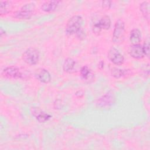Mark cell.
<instances>
[{
  "label": "cell",
  "mask_w": 150,
  "mask_h": 150,
  "mask_svg": "<svg viewBox=\"0 0 150 150\" xmlns=\"http://www.w3.org/2000/svg\"><path fill=\"white\" fill-rule=\"evenodd\" d=\"M83 23V18L80 15L72 16L67 22L66 33L69 35L76 34L81 28Z\"/></svg>",
  "instance_id": "1"
},
{
  "label": "cell",
  "mask_w": 150,
  "mask_h": 150,
  "mask_svg": "<svg viewBox=\"0 0 150 150\" xmlns=\"http://www.w3.org/2000/svg\"><path fill=\"white\" fill-rule=\"evenodd\" d=\"M125 23L121 19H118L115 23L112 33V42L114 43H121L124 39Z\"/></svg>",
  "instance_id": "2"
},
{
  "label": "cell",
  "mask_w": 150,
  "mask_h": 150,
  "mask_svg": "<svg viewBox=\"0 0 150 150\" xmlns=\"http://www.w3.org/2000/svg\"><path fill=\"white\" fill-rule=\"evenodd\" d=\"M4 77L13 79H23L27 77V74L23 70L14 66L7 67L4 69L2 73Z\"/></svg>",
  "instance_id": "3"
},
{
  "label": "cell",
  "mask_w": 150,
  "mask_h": 150,
  "mask_svg": "<svg viewBox=\"0 0 150 150\" xmlns=\"http://www.w3.org/2000/svg\"><path fill=\"white\" fill-rule=\"evenodd\" d=\"M22 59L26 63L29 65H35L38 63L39 53L35 48L30 47L24 52Z\"/></svg>",
  "instance_id": "4"
},
{
  "label": "cell",
  "mask_w": 150,
  "mask_h": 150,
  "mask_svg": "<svg viewBox=\"0 0 150 150\" xmlns=\"http://www.w3.org/2000/svg\"><path fill=\"white\" fill-rule=\"evenodd\" d=\"M35 9V5L33 3L26 4L23 6L21 10L15 12L13 16L22 19H28L33 15V11Z\"/></svg>",
  "instance_id": "5"
},
{
  "label": "cell",
  "mask_w": 150,
  "mask_h": 150,
  "mask_svg": "<svg viewBox=\"0 0 150 150\" xmlns=\"http://www.w3.org/2000/svg\"><path fill=\"white\" fill-rule=\"evenodd\" d=\"M111 26V19L108 16L105 15L103 16L101 19L96 23H95L93 28V32L98 35L102 29L107 30Z\"/></svg>",
  "instance_id": "6"
},
{
  "label": "cell",
  "mask_w": 150,
  "mask_h": 150,
  "mask_svg": "<svg viewBox=\"0 0 150 150\" xmlns=\"http://www.w3.org/2000/svg\"><path fill=\"white\" fill-rule=\"evenodd\" d=\"M115 101V97L112 93L108 92L105 95L100 98L97 102V105L98 107L101 108H107L112 105Z\"/></svg>",
  "instance_id": "7"
},
{
  "label": "cell",
  "mask_w": 150,
  "mask_h": 150,
  "mask_svg": "<svg viewBox=\"0 0 150 150\" xmlns=\"http://www.w3.org/2000/svg\"><path fill=\"white\" fill-rule=\"evenodd\" d=\"M108 58L116 65H121L124 62L123 55L115 48L111 47L108 52Z\"/></svg>",
  "instance_id": "8"
},
{
  "label": "cell",
  "mask_w": 150,
  "mask_h": 150,
  "mask_svg": "<svg viewBox=\"0 0 150 150\" xmlns=\"http://www.w3.org/2000/svg\"><path fill=\"white\" fill-rule=\"evenodd\" d=\"M35 77L40 81L44 83H48L50 81L51 76L49 72L45 69L39 68L36 70L35 73Z\"/></svg>",
  "instance_id": "9"
},
{
  "label": "cell",
  "mask_w": 150,
  "mask_h": 150,
  "mask_svg": "<svg viewBox=\"0 0 150 150\" xmlns=\"http://www.w3.org/2000/svg\"><path fill=\"white\" fill-rule=\"evenodd\" d=\"M129 53L131 57L137 59H142L145 56L142 47L139 44L131 46L129 49Z\"/></svg>",
  "instance_id": "10"
},
{
  "label": "cell",
  "mask_w": 150,
  "mask_h": 150,
  "mask_svg": "<svg viewBox=\"0 0 150 150\" xmlns=\"http://www.w3.org/2000/svg\"><path fill=\"white\" fill-rule=\"evenodd\" d=\"M32 114L39 122H45L51 118L50 115L38 108H33Z\"/></svg>",
  "instance_id": "11"
},
{
  "label": "cell",
  "mask_w": 150,
  "mask_h": 150,
  "mask_svg": "<svg viewBox=\"0 0 150 150\" xmlns=\"http://www.w3.org/2000/svg\"><path fill=\"white\" fill-rule=\"evenodd\" d=\"M63 69L65 72L69 73L76 72L77 71V63L73 59L67 58L64 62Z\"/></svg>",
  "instance_id": "12"
},
{
  "label": "cell",
  "mask_w": 150,
  "mask_h": 150,
  "mask_svg": "<svg viewBox=\"0 0 150 150\" xmlns=\"http://www.w3.org/2000/svg\"><path fill=\"white\" fill-rule=\"evenodd\" d=\"M59 3V1H47L42 5L41 9L45 12H52L57 8Z\"/></svg>",
  "instance_id": "13"
},
{
  "label": "cell",
  "mask_w": 150,
  "mask_h": 150,
  "mask_svg": "<svg viewBox=\"0 0 150 150\" xmlns=\"http://www.w3.org/2000/svg\"><path fill=\"white\" fill-rule=\"evenodd\" d=\"M141 40V33L138 29H134L130 32L129 40L132 45H138Z\"/></svg>",
  "instance_id": "14"
},
{
  "label": "cell",
  "mask_w": 150,
  "mask_h": 150,
  "mask_svg": "<svg viewBox=\"0 0 150 150\" xmlns=\"http://www.w3.org/2000/svg\"><path fill=\"white\" fill-rule=\"evenodd\" d=\"M12 4L9 1L0 2V13L1 15H5L9 12L12 9Z\"/></svg>",
  "instance_id": "15"
},
{
  "label": "cell",
  "mask_w": 150,
  "mask_h": 150,
  "mask_svg": "<svg viewBox=\"0 0 150 150\" xmlns=\"http://www.w3.org/2000/svg\"><path fill=\"white\" fill-rule=\"evenodd\" d=\"M140 11L142 12L144 18L149 22V4L148 2L144 1L140 4Z\"/></svg>",
  "instance_id": "16"
},
{
  "label": "cell",
  "mask_w": 150,
  "mask_h": 150,
  "mask_svg": "<svg viewBox=\"0 0 150 150\" xmlns=\"http://www.w3.org/2000/svg\"><path fill=\"white\" fill-rule=\"evenodd\" d=\"M80 74L82 77L86 80H89L93 77V74L91 73V70L87 66H84L81 68Z\"/></svg>",
  "instance_id": "17"
},
{
  "label": "cell",
  "mask_w": 150,
  "mask_h": 150,
  "mask_svg": "<svg viewBox=\"0 0 150 150\" xmlns=\"http://www.w3.org/2000/svg\"><path fill=\"white\" fill-rule=\"evenodd\" d=\"M111 74L112 76L116 79H119L126 74V71L125 70H122L117 68H112L111 70Z\"/></svg>",
  "instance_id": "18"
},
{
  "label": "cell",
  "mask_w": 150,
  "mask_h": 150,
  "mask_svg": "<svg viewBox=\"0 0 150 150\" xmlns=\"http://www.w3.org/2000/svg\"><path fill=\"white\" fill-rule=\"evenodd\" d=\"M142 50H143L144 55L149 58V57L150 50H149V41L148 39L144 42L143 46H142Z\"/></svg>",
  "instance_id": "19"
},
{
  "label": "cell",
  "mask_w": 150,
  "mask_h": 150,
  "mask_svg": "<svg viewBox=\"0 0 150 150\" xmlns=\"http://www.w3.org/2000/svg\"><path fill=\"white\" fill-rule=\"evenodd\" d=\"M77 37L81 40V39H84L86 37V33H85V32L84 31V30L82 29V28L76 33Z\"/></svg>",
  "instance_id": "20"
},
{
  "label": "cell",
  "mask_w": 150,
  "mask_h": 150,
  "mask_svg": "<svg viewBox=\"0 0 150 150\" xmlns=\"http://www.w3.org/2000/svg\"><path fill=\"white\" fill-rule=\"evenodd\" d=\"M111 6V2L109 1L103 2V7L105 9H109Z\"/></svg>",
  "instance_id": "21"
}]
</instances>
